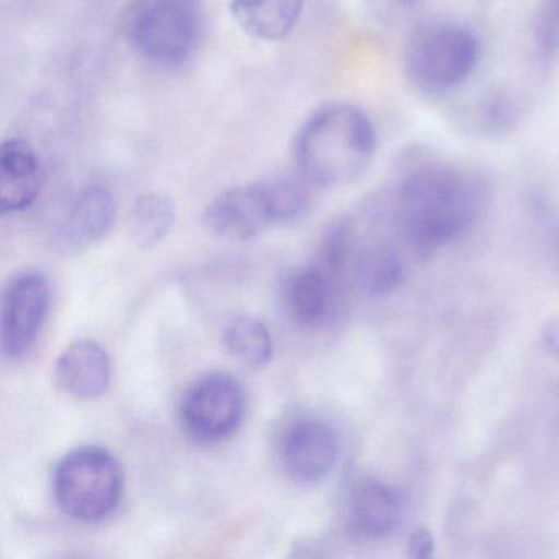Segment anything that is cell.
<instances>
[{
	"mask_svg": "<svg viewBox=\"0 0 559 559\" xmlns=\"http://www.w3.org/2000/svg\"><path fill=\"white\" fill-rule=\"evenodd\" d=\"M359 289L369 297H385L394 293L404 281V263L392 248H368L356 263Z\"/></svg>",
	"mask_w": 559,
	"mask_h": 559,
	"instance_id": "cell-16",
	"label": "cell"
},
{
	"mask_svg": "<svg viewBox=\"0 0 559 559\" xmlns=\"http://www.w3.org/2000/svg\"><path fill=\"white\" fill-rule=\"evenodd\" d=\"M376 150L378 133L371 119L352 104H330L300 129L296 165L307 185L342 188L365 175Z\"/></svg>",
	"mask_w": 559,
	"mask_h": 559,
	"instance_id": "cell-2",
	"label": "cell"
},
{
	"mask_svg": "<svg viewBox=\"0 0 559 559\" xmlns=\"http://www.w3.org/2000/svg\"><path fill=\"white\" fill-rule=\"evenodd\" d=\"M123 25L136 53L162 67L186 63L201 40L198 0H133Z\"/></svg>",
	"mask_w": 559,
	"mask_h": 559,
	"instance_id": "cell-6",
	"label": "cell"
},
{
	"mask_svg": "<svg viewBox=\"0 0 559 559\" xmlns=\"http://www.w3.org/2000/svg\"><path fill=\"white\" fill-rule=\"evenodd\" d=\"M116 215L117 205L112 192L103 186H87L68 205L58 225V243L68 250L97 243L114 227Z\"/></svg>",
	"mask_w": 559,
	"mask_h": 559,
	"instance_id": "cell-13",
	"label": "cell"
},
{
	"mask_svg": "<svg viewBox=\"0 0 559 559\" xmlns=\"http://www.w3.org/2000/svg\"><path fill=\"white\" fill-rule=\"evenodd\" d=\"M480 58L476 34L456 21L418 22L405 40V76L421 93L447 94L463 86Z\"/></svg>",
	"mask_w": 559,
	"mask_h": 559,
	"instance_id": "cell-4",
	"label": "cell"
},
{
	"mask_svg": "<svg viewBox=\"0 0 559 559\" xmlns=\"http://www.w3.org/2000/svg\"><path fill=\"white\" fill-rule=\"evenodd\" d=\"M245 412L243 388L225 372H211L192 382L181 402L186 433L204 444L221 443L237 433Z\"/></svg>",
	"mask_w": 559,
	"mask_h": 559,
	"instance_id": "cell-7",
	"label": "cell"
},
{
	"mask_svg": "<svg viewBox=\"0 0 559 559\" xmlns=\"http://www.w3.org/2000/svg\"><path fill=\"white\" fill-rule=\"evenodd\" d=\"M51 304V286L37 271L19 274L2 297V353L11 361L24 358L44 329Z\"/></svg>",
	"mask_w": 559,
	"mask_h": 559,
	"instance_id": "cell-9",
	"label": "cell"
},
{
	"mask_svg": "<svg viewBox=\"0 0 559 559\" xmlns=\"http://www.w3.org/2000/svg\"><path fill=\"white\" fill-rule=\"evenodd\" d=\"M309 189L294 179L250 182L227 189L207 205L209 231L231 241H248L273 225L294 224L309 214Z\"/></svg>",
	"mask_w": 559,
	"mask_h": 559,
	"instance_id": "cell-3",
	"label": "cell"
},
{
	"mask_svg": "<svg viewBox=\"0 0 559 559\" xmlns=\"http://www.w3.org/2000/svg\"><path fill=\"white\" fill-rule=\"evenodd\" d=\"M342 276L313 260L287 274L283 300L287 313L304 329H319L333 319Z\"/></svg>",
	"mask_w": 559,
	"mask_h": 559,
	"instance_id": "cell-10",
	"label": "cell"
},
{
	"mask_svg": "<svg viewBox=\"0 0 559 559\" xmlns=\"http://www.w3.org/2000/svg\"><path fill=\"white\" fill-rule=\"evenodd\" d=\"M484 202L477 175L443 159L412 162L399 182L395 212L418 250L435 251L466 234Z\"/></svg>",
	"mask_w": 559,
	"mask_h": 559,
	"instance_id": "cell-1",
	"label": "cell"
},
{
	"mask_svg": "<svg viewBox=\"0 0 559 559\" xmlns=\"http://www.w3.org/2000/svg\"><path fill=\"white\" fill-rule=\"evenodd\" d=\"M45 171L31 143L5 140L0 148V211L15 214L32 207L41 194Z\"/></svg>",
	"mask_w": 559,
	"mask_h": 559,
	"instance_id": "cell-12",
	"label": "cell"
},
{
	"mask_svg": "<svg viewBox=\"0 0 559 559\" xmlns=\"http://www.w3.org/2000/svg\"><path fill=\"white\" fill-rule=\"evenodd\" d=\"M539 41L552 50L559 45V0H546L539 24Z\"/></svg>",
	"mask_w": 559,
	"mask_h": 559,
	"instance_id": "cell-19",
	"label": "cell"
},
{
	"mask_svg": "<svg viewBox=\"0 0 559 559\" xmlns=\"http://www.w3.org/2000/svg\"><path fill=\"white\" fill-rule=\"evenodd\" d=\"M391 2L399 5V8H412V5L418 4L420 0H391Z\"/></svg>",
	"mask_w": 559,
	"mask_h": 559,
	"instance_id": "cell-23",
	"label": "cell"
},
{
	"mask_svg": "<svg viewBox=\"0 0 559 559\" xmlns=\"http://www.w3.org/2000/svg\"><path fill=\"white\" fill-rule=\"evenodd\" d=\"M175 202L163 192L140 195L130 214L133 238L143 248L162 243L175 227Z\"/></svg>",
	"mask_w": 559,
	"mask_h": 559,
	"instance_id": "cell-18",
	"label": "cell"
},
{
	"mask_svg": "<svg viewBox=\"0 0 559 559\" xmlns=\"http://www.w3.org/2000/svg\"><path fill=\"white\" fill-rule=\"evenodd\" d=\"M224 345L230 355L253 369L270 365L274 355L270 329L254 317H238L228 323Z\"/></svg>",
	"mask_w": 559,
	"mask_h": 559,
	"instance_id": "cell-17",
	"label": "cell"
},
{
	"mask_svg": "<svg viewBox=\"0 0 559 559\" xmlns=\"http://www.w3.org/2000/svg\"><path fill=\"white\" fill-rule=\"evenodd\" d=\"M340 441L330 421L313 415L290 420L277 438V461L287 479L317 486L335 469Z\"/></svg>",
	"mask_w": 559,
	"mask_h": 559,
	"instance_id": "cell-8",
	"label": "cell"
},
{
	"mask_svg": "<svg viewBox=\"0 0 559 559\" xmlns=\"http://www.w3.org/2000/svg\"><path fill=\"white\" fill-rule=\"evenodd\" d=\"M304 0H231L235 21L251 37L264 41L286 38L299 22Z\"/></svg>",
	"mask_w": 559,
	"mask_h": 559,
	"instance_id": "cell-15",
	"label": "cell"
},
{
	"mask_svg": "<svg viewBox=\"0 0 559 559\" xmlns=\"http://www.w3.org/2000/svg\"><path fill=\"white\" fill-rule=\"evenodd\" d=\"M58 384L68 394L83 401H93L106 394L112 381L109 353L94 340L71 343L55 368Z\"/></svg>",
	"mask_w": 559,
	"mask_h": 559,
	"instance_id": "cell-14",
	"label": "cell"
},
{
	"mask_svg": "<svg viewBox=\"0 0 559 559\" xmlns=\"http://www.w3.org/2000/svg\"><path fill=\"white\" fill-rule=\"evenodd\" d=\"M484 123L489 129L500 130L507 129L509 123L513 120V110L507 100L503 99H490L484 106Z\"/></svg>",
	"mask_w": 559,
	"mask_h": 559,
	"instance_id": "cell-20",
	"label": "cell"
},
{
	"mask_svg": "<svg viewBox=\"0 0 559 559\" xmlns=\"http://www.w3.org/2000/svg\"><path fill=\"white\" fill-rule=\"evenodd\" d=\"M123 490L122 464L109 450L96 444L74 448L55 469V499L68 516L80 522L109 516L119 507Z\"/></svg>",
	"mask_w": 559,
	"mask_h": 559,
	"instance_id": "cell-5",
	"label": "cell"
},
{
	"mask_svg": "<svg viewBox=\"0 0 559 559\" xmlns=\"http://www.w3.org/2000/svg\"><path fill=\"white\" fill-rule=\"evenodd\" d=\"M543 345L552 358L559 359V317L549 320L542 333Z\"/></svg>",
	"mask_w": 559,
	"mask_h": 559,
	"instance_id": "cell-22",
	"label": "cell"
},
{
	"mask_svg": "<svg viewBox=\"0 0 559 559\" xmlns=\"http://www.w3.org/2000/svg\"><path fill=\"white\" fill-rule=\"evenodd\" d=\"M435 539L430 530L417 528L408 538V555L412 558L427 559L433 556Z\"/></svg>",
	"mask_w": 559,
	"mask_h": 559,
	"instance_id": "cell-21",
	"label": "cell"
},
{
	"mask_svg": "<svg viewBox=\"0 0 559 559\" xmlns=\"http://www.w3.org/2000/svg\"><path fill=\"white\" fill-rule=\"evenodd\" d=\"M402 516L397 490L384 480L365 477L353 486L348 497V528L361 539L385 538L395 532Z\"/></svg>",
	"mask_w": 559,
	"mask_h": 559,
	"instance_id": "cell-11",
	"label": "cell"
}]
</instances>
